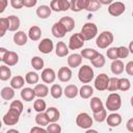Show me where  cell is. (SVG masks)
<instances>
[{
    "instance_id": "6da1fadb",
    "label": "cell",
    "mask_w": 133,
    "mask_h": 133,
    "mask_svg": "<svg viewBox=\"0 0 133 133\" xmlns=\"http://www.w3.org/2000/svg\"><path fill=\"white\" fill-rule=\"evenodd\" d=\"M1 58L0 60L7 66H14L19 62V55L14 51H8L5 48H0Z\"/></svg>"
},
{
    "instance_id": "7a4b0ae2",
    "label": "cell",
    "mask_w": 133,
    "mask_h": 133,
    "mask_svg": "<svg viewBox=\"0 0 133 133\" xmlns=\"http://www.w3.org/2000/svg\"><path fill=\"white\" fill-rule=\"evenodd\" d=\"M113 38L114 37H113L112 32H110V31H103V32H101L98 35V37L96 39V45L100 49H106V48H108L112 44Z\"/></svg>"
},
{
    "instance_id": "3957f363",
    "label": "cell",
    "mask_w": 133,
    "mask_h": 133,
    "mask_svg": "<svg viewBox=\"0 0 133 133\" xmlns=\"http://www.w3.org/2000/svg\"><path fill=\"white\" fill-rule=\"evenodd\" d=\"M81 35L83 36V38L85 41H90L94 37L97 36L98 34V27L95 23H91V22H87L85 23L82 28H81Z\"/></svg>"
},
{
    "instance_id": "277c9868",
    "label": "cell",
    "mask_w": 133,
    "mask_h": 133,
    "mask_svg": "<svg viewBox=\"0 0 133 133\" xmlns=\"http://www.w3.org/2000/svg\"><path fill=\"white\" fill-rule=\"evenodd\" d=\"M122 106V98L116 92H111L107 100H106V108L111 111V112H114V111H117Z\"/></svg>"
},
{
    "instance_id": "5b68a950",
    "label": "cell",
    "mask_w": 133,
    "mask_h": 133,
    "mask_svg": "<svg viewBox=\"0 0 133 133\" xmlns=\"http://www.w3.org/2000/svg\"><path fill=\"white\" fill-rule=\"evenodd\" d=\"M94 77H95V74H94V70L91 66L87 64L80 66L78 71V79L82 83H89L94 79Z\"/></svg>"
},
{
    "instance_id": "8992f818",
    "label": "cell",
    "mask_w": 133,
    "mask_h": 133,
    "mask_svg": "<svg viewBox=\"0 0 133 133\" xmlns=\"http://www.w3.org/2000/svg\"><path fill=\"white\" fill-rule=\"evenodd\" d=\"M76 125L82 129H90V127L92 126V118L88 113L81 112L76 117Z\"/></svg>"
},
{
    "instance_id": "52a82bcc",
    "label": "cell",
    "mask_w": 133,
    "mask_h": 133,
    "mask_svg": "<svg viewBox=\"0 0 133 133\" xmlns=\"http://www.w3.org/2000/svg\"><path fill=\"white\" fill-rule=\"evenodd\" d=\"M20 115L21 113L12 108H9L8 111L4 114L3 116V123L6 126H14L16 124H18L19 119H20Z\"/></svg>"
},
{
    "instance_id": "ba28073f",
    "label": "cell",
    "mask_w": 133,
    "mask_h": 133,
    "mask_svg": "<svg viewBox=\"0 0 133 133\" xmlns=\"http://www.w3.org/2000/svg\"><path fill=\"white\" fill-rule=\"evenodd\" d=\"M85 39L81 35V33H74L69 39V49L70 50H78L83 47Z\"/></svg>"
},
{
    "instance_id": "9c48e42d",
    "label": "cell",
    "mask_w": 133,
    "mask_h": 133,
    "mask_svg": "<svg viewBox=\"0 0 133 133\" xmlns=\"http://www.w3.org/2000/svg\"><path fill=\"white\" fill-rule=\"evenodd\" d=\"M109 80H110V78L108 77V75H106L104 73L99 74L95 79V87H96V89L99 90V91L106 90L107 87H108V84H109Z\"/></svg>"
},
{
    "instance_id": "30bf717a",
    "label": "cell",
    "mask_w": 133,
    "mask_h": 133,
    "mask_svg": "<svg viewBox=\"0 0 133 133\" xmlns=\"http://www.w3.org/2000/svg\"><path fill=\"white\" fill-rule=\"evenodd\" d=\"M50 7L53 11L59 12V11H66L71 8L70 1L68 0H53L50 3Z\"/></svg>"
},
{
    "instance_id": "8fae6325",
    "label": "cell",
    "mask_w": 133,
    "mask_h": 133,
    "mask_svg": "<svg viewBox=\"0 0 133 133\" xmlns=\"http://www.w3.org/2000/svg\"><path fill=\"white\" fill-rule=\"evenodd\" d=\"M125 9H126V6L121 1H115V2L113 1L108 6V12L113 17H118V16L123 15L125 12Z\"/></svg>"
},
{
    "instance_id": "7c38bea8",
    "label": "cell",
    "mask_w": 133,
    "mask_h": 133,
    "mask_svg": "<svg viewBox=\"0 0 133 133\" xmlns=\"http://www.w3.org/2000/svg\"><path fill=\"white\" fill-rule=\"evenodd\" d=\"M54 44L50 38H43L38 44V51L44 54H49L53 51Z\"/></svg>"
},
{
    "instance_id": "4fadbf2b",
    "label": "cell",
    "mask_w": 133,
    "mask_h": 133,
    "mask_svg": "<svg viewBox=\"0 0 133 133\" xmlns=\"http://www.w3.org/2000/svg\"><path fill=\"white\" fill-rule=\"evenodd\" d=\"M88 3H89V0H72L70 1V4H71L70 9H72L74 12L81 11L82 9L86 10Z\"/></svg>"
},
{
    "instance_id": "5bb4252c",
    "label": "cell",
    "mask_w": 133,
    "mask_h": 133,
    "mask_svg": "<svg viewBox=\"0 0 133 133\" xmlns=\"http://www.w3.org/2000/svg\"><path fill=\"white\" fill-rule=\"evenodd\" d=\"M51 31H52V34H53L55 37H57V38H62V37H64V35H65L66 32H68L66 29H65V27H64L59 21L53 24Z\"/></svg>"
},
{
    "instance_id": "9a60e30c",
    "label": "cell",
    "mask_w": 133,
    "mask_h": 133,
    "mask_svg": "<svg viewBox=\"0 0 133 133\" xmlns=\"http://www.w3.org/2000/svg\"><path fill=\"white\" fill-rule=\"evenodd\" d=\"M42 80L45 82V83H53L56 79V74L54 72L53 69H50V68H46L42 71Z\"/></svg>"
},
{
    "instance_id": "2e32d148",
    "label": "cell",
    "mask_w": 133,
    "mask_h": 133,
    "mask_svg": "<svg viewBox=\"0 0 133 133\" xmlns=\"http://www.w3.org/2000/svg\"><path fill=\"white\" fill-rule=\"evenodd\" d=\"M58 79L61 82H68L71 80L72 78V71L69 66H61L58 70V74H57Z\"/></svg>"
},
{
    "instance_id": "e0dca14e",
    "label": "cell",
    "mask_w": 133,
    "mask_h": 133,
    "mask_svg": "<svg viewBox=\"0 0 133 133\" xmlns=\"http://www.w3.org/2000/svg\"><path fill=\"white\" fill-rule=\"evenodd\" d=\"M106 122H107V125L109 127H111V128L117 127L122 123V115L118 114V113H116V112H112V113H110L107 116Z\"/></svg>"
},
{
    "instance_id": "ac0fdd59",
    "label": "cell",
    "mask_w": 133,
    "mask_h": 133,
    "mask_svg": "<svg viewBox=\"0 0 133 133\" xmlns=\"http://www.w3.org/2000/svg\"><path fill=\"white\" fill-rule=\"evenodd\" d=\"M82 56L81 54H78V53H74V54H71L69 57H68V65L69 68H78L79 65H81L82 63Z\"/></svg>"
},
{
    "instance_id": "d6986e66",
    "label": "cell",
    "mask_w": 133,
    "mask_h": 133,
    "mask_svg": "<svg viewBox=\"0 0 133 133\" xmlns=\"http://www.w3.org/2000/svg\"><path fill=\"white\" fill-rule=\"evenodd\" d=\"M110 70L114 75H121L125 71V64L121 59L113 60L110 64Z\"/></svg>"
},
{
    "instance_id": "ffe728a7",
    "label": "cell",
    "mask_w": 133,
    "mask_h": 133,
    "mask_svg": "<svg viewBox=\"0 0 133 133\" xmlns=\"http://www.w3.org/2000/svg\"><path fill=\"white\" fill-rule=\"evenodd\" d=\"M27 39H28V35L24 31L20 30V31H17L14 34V43L17 46H24V45H26Z\"/></svg>"
},
{
    "instance_id": "44dd1931",
    "label": "cell",
    "mask_w": 133,
    "mask_h": 133,
    "mask_svg": "<svg viewBox=\"0 0 133 133\" xmlns=\"http://www.w3.org/2000/svg\"><path fill=\"white\" fill-rule=\"evenodd\" d=\"M51 12H52V9L50 6L48 5H39L37 8H36V16L39 18V19H47L51 16Z\"/></svg>"
},
{
    "instance_id": "7402d4cb",
    "label": "cell",
    "mask_w": 133,
    "mask_h": 133,
    "mask_svg": "<svg viewBox=\"0 0 133 133\" xmlns=\"http://www.w3.org/2000/svg\"><path fill=\"white\" fill-rule=\"evenodd\" d=\"M34 92H35V97H37L38 99H43L45 97L48 96L49 94V88L46 84H36L34 86Z\"/></svg>"
},
{
    "instance_id": "603a6c76",
    "label": "cell",
    "mask_w": 133,
    "mask_h": 133,
    "mask_svg": "<svg viewBox=\"0 0 133 133\" xmlns=\"http://www.w3.org/2000/svg\"><path fill=\"white\" fill-rule=\"evenodd\" d=\"M69 46H66L63 42H58L55 46V54L58 57H64L69 54Z\"/></svg>"
},
{
    "instance_id": "cb8c5ba5",
    "label": "cell",
    "mask_w": 133,
    "mask_h": 133,
    "mask_svg": "<svg viewBox=\"0 0 133 133\" xmlns=\"http://www.w3.org/2000/svg\"><path fill=\"white\" fill-rule=\"evenodd\" d=\"M46 114L48 115V118L50 123H56L60 117V112L56 107H49L46 110Z\"/></svg>"
},
{
    "instance_id": "d4e9b609",
    "label": "cell",
    "mask_w": 133,
    "mask_h": 133,
    "mask_svg": "<svg viewBox=\"0 0 133 133\" xmlns=\"http://www.w3.org/2000/svg\"><path fill=\"white\" fill-rule=\"evenodd\" d=\"M41 36H42V30H41V28L38 26L33 25V26H31L29 28V30H28V37L31 41L36 42V41H38L41 38Z\"/></svg>"
},
{
    "instance_id": "484cf974",
    "label": "cell",
    "mask_w": 133,
    "mask_h": 133,
    "mask_svg": "<svg viewBox=\"0 0 133 133\" xmlns=\"http://www.w3.org/2000/svg\"><path fill=\"white\" fill-rule=\"evenodd\" d=\"M63 94H64V96H65L66 98H69V99H74V98H76V97L79 95V89H78V87H77L76 85H74V84H69V85L65 86V88H64V90H63Z\"/></svg>"
},
{
    "instance_id": "4316f807",
    "label": "cell",
    "mask_w": 133,
    "mask_h": 133,
    "mask_svg": "<svg viewBox=\"0 0 133 133\" xmlns=\"http://www.w3.org/2000/svg\"><path fill=\"white\" fill-rule=\"evenodd\" d=\"M21 98L26 102H31L35 98V92L33 88L30 87H24L21 90Z\"/></svg>"
},
{
    "instance_id": "83f0119b",
    "label": "cell",
    "mask_w": 133,
    "mask_h": 133,
    "mask_svg": "<svg viewBox=\"0 0 133 133\" xmlns=\"http://www.w3.org/2000/svg\"><path fill=\"white\" fill-rule=\"evenodd\" d=\"M80 54H81V56H82L83 58L92 60V59H95L100 53H99L97 50H95V49H91V48H85V49L81 50V53H80Z\"/></svg>"
},
{
    "instance_id": "f1b7e54d",
    "label": "cell",
    "mask_w": 133,
    "mask_h": 133,
    "mask_svg": "<svg viewBox=\"0 0 133 133\" xmlns=\"http://www.w3.org/2000/svg\"><path fill=\"white\" fill-rule=\"evenodd\" d=\"M24 84H25V79L22 76H20V75L12 77L11 80H10V87H12L14 89L23 88Z\"/></svg>"
},
{
    "instance_id": "f546056e",
    "label": "cell",
    "mask_w": 133,
    "mask_h": 133,
    "mask_svg": "<svg viewBox=\"0 0 133 133\" xmlns=\"http://www.w3.org/2000/svg\"><path fill=\"white\" fill-rule=\"evenodd\" d=\"M92 94H94V88L88 84L82 85L81 88L79 89V96L82 99H89L92 96Z\"/></svg>"
},
{
    "instance_id": "4dcf8cb0",
    "label": "cell",
    "mask_w": 133,
    "mask_h": 133,
    "mask_svg": "<svg viewBox=\"0 0 133 133\" xmlns=\"http://www.w3.org/2000/svg\"><path fill=\"white\" fill-rule=\"evenodd\" d=\"M89 105H90V108H91V110H92V112H94V113L99 112L100 110H102V109L104 108V106H103V103H102L101 99H100V98H98V97H94V98H91Z\"/></svg>"
},
{
    "instance_id": "1f68e13d",
    "label": "cell",
    "mask_w": 133,
    "mask_h": 133,
    "mask_svg": "<svg viewBox=\"0 0 133 133\" xmlns=\"http://www.w3.org/2000/svg\"><path fill=\"white\" fill-rule=\"evenodd\" d=\"M8 18V21H9V31H18V29H19V27H20V24H21V21H20V19H19V17H17V16H14V15H11V16H9V17H7Z\"/></svg>"
},
{
    "instance_id": "d6a6232c",
    "label": "cell",
    "mask_w": 133,
    "mask_h": 133,
    "mask_svg": "<svg viewBox=\"0 0 133 133\" xmlns=\"http://www.w3.org/2000/svg\"><path fill=\"white\" fill-rule=\"evenodd\" d=\"M59 22L65 27V29H66L68 32L72 31V30L75 28V21H74V19L71 18V17H62V18L59 20Z\"/></svg>"
},
{
    "instance_id": "836d02e7",
    "label": "cell",
    "mask_w": 133,
    "mask_h": 133,
    "mask_svg": "<svg viewBox=\"0 0 133 133\" xmlns=\"http://www.w3.org/2000/svg\"><path fill=\"white\" fill-rule=\"evenodd\" d=\"M35 123L39 127H44V126H48L50 124V121H49L46 112H39L35 115Z\"/></svg>"
},
{
    "instance_id": "e575fe53",
    "label": "cell",
    "mask_w": 133,
    "mask_h": 133,
    "mask_svg": "<svg viewBox=\"0 0 133 133\" xmlns=\"http://www.w3.org/2000/svg\"><path fill=\"white\" fill-rule=\"evenodd\" d=\"M15 97V89L10 86H5L1 89V98L5 101L11 100Z\"/></svg>"
},
{
    "instance_id": "d590c367",
    "label": "cell",
    "mask_w": 133,
    "mask_h": 133,
    "mask_svg": "<svg viewBox=\"0 0 133 133\" xmlns=\"http://www.w3.org/2000/svg\"><path fill=\"white\" fill-rule=\"evenodd\" d=\"M30 63L32 65V68L35 71H42V69L44 68V59L39 56H33L30 60Z\"/></svg>"
},
{
    "instance_id": "8d00e7d4",
    "label": "cell",
    "mask_w": 133,
    "mask_h": 133,
    "mask_svg": "<svg viewBox=\"0 0 133 133\" xmlns=\"http://www.w3.org/2000/svg\"><path fill=\"white\" fill-rule=\"evenodd\" d=\"M11 77V71L9 69V66L2 64L0 66V79L2 81H6Z\"/></svg>"
},
{
    "instance_id": "74e56055",
    "label": "cell",
    "mask_w": 133,
    "mask_h": 133,
    "mask_svg": "<svg viewBox=\"0 0 133 133\" xmlns=\"http://www.w3.org/2000/svg\"><path fill=\"white\" fill-rule=\"evenodd\" d=\"M50 94H51V96H52V98H54V99H59L61 96H62V94H63V90H62V87L59 85V84H53L52 86H51V88H50Z\"/></svg>"
},
{
    "instance_id": "f35d334b",
    "label": "cell",
    "mask_w": 133,
    "mask_h": 133,
    "mask_svg": "<svg viewBox=\"0 0 133 133\" xmlns=\"http://www.w3.org/2000/svg\"><path fill=\"white\" fill-rule=\"evenodd\" d=\"M38 80H39V76L35 72H28L25 76V81L28 84H35L36 85Z\"/></svg>"
},
{
    "instance_id": "ab89813d",
    "label": "cell",
    "mask_w": 133,
    "mask_h": 133,
    "mask_svg": "<svg viewBox=\"0 0 133 133\" xmlns=\"http://www.w3.org/2000/svg\"><path fill=\"white\" fill-rule=\"evenodd\" d=\"M33 109L39 113V112H44L45 110H47V105H46V102L43 100V99H36L34 101V104H33Z\"/></svg>"
},
{
    "instance_id": "60d3db41",
    "label": "cell",
    "mask_w": 133,
    "mask_h": 133,
    "mask_svg": "<svg viewBox=\"0 0 133 133\" xmlns=\"http://www.w3.org/2000/svg\"><path fill=\"white\" fill-rule=\"evenodd\" d=\"M9 29L8 18H0V36H4L6 31Z\"/></svg>"
},
{
    "instance_id": "b9f144b4",
    "label": "cell",
    "mask_w": 133,
    "mask_h": 133,
    "mask_svg": "<svg viewBox=\"0 0 133 133\" xmlns=\"http://www.w3.org/2000/svg\"><path fill=\"white\" fill-rule=\"evenodd\" d=\"M131 87V82L127 78H119L118 79V89L122 91H127Z\"/></svg>"
},
{
    "instance_id": "7bdbcfd3",
    "label": "cell",
    "mask_w": 133,
    "mask_h": 133,
    "mask_svg": "<svg viewBox=\"0 0 133 133\" xmlns=\"http://www.w3.org/2000/svg\"><path fill=\"white\" fill-rule=\"evenodd\" d=\"M90 61H91V64H92L94 66H96V68H103V66L105 65L106 59H105L104 55L100 53L95 59H92V60H90Z\"/></svg>"
},
{
    "instance_id": "ee69618b",
    "label": "cell",
    "mask_w": 133,
    "mask_h": 133,
    "mask_svg": "<svg viewBox=\"0 0 133 133\" xmlns=\"http://www.w3.org/2000/svg\"><path fill=\"white\" fill-rule=\"evenodd\" d=\"M106 55L109 59H111L112 61L113 60H116L118 59V47H111V48H108L107 52H106Z\"/></svg>"
},
{
    "instance_id": "f6af8a7d",
    "label": "cell",
    "mask_w": 133,
    "mask_h": 133,
    "mask_svg": "<svg viewBox=\"0 0 133 133\" xmlns=\"http://www.w3.org/2000/svg\"><path fill=\"white\" fill-rule=\"evenodd\" d=\"M107 118V111L105 108H103L102 110H100L99 112L94 113V119L98 123H102Z\"/></svg>"
},
{
    "instance_id": "bcb514c9",
    "label": "cell",
    "mask_w": 133,
    "mask_h": 133,
    "mask_svg": "<svg viewBox=\"0 0 133 133\" xmlns=\"http://www.w3.org/2000/svg\"><path fill=\"white\" fill-rule=\"evenodd\" d=\"M100 7H101V4H100L99 0H89V3H88L86 10L89 12H95V11L99 10Z\"/></svg>"
},
{
    "instance_id": "7dc6e473",
    "label": "cell",
    "mask_w": 133,
    "mask_h": 133,
    "mask_svg": "<svg viewBox=\"0 0 133 133\" xmlns=\"http://www.w3.org/2000/svg\"><path fill=\"white\" fill-rule=\"evenodd\" d=\"M107 89H108V91H116L118 89V78L111 77L109 80V84H108Z\"/></svg>"
},
{
    "instance_id": "c3c4849f",
    "label": "cell",
    "mask_w": 133,
    "mask_h": 133,
    "mask_svg": "<svg viewBox=\"0 0 133 133\" xmlns=\"http://www.w3.org/2000/svg\"><path fill=\"white\" fill-rule=\"evenodd\" d=\"M48 133H61V127L56 123H51L47 126Z\"/></svg>"
},
{
    "instance_id": "681fc988",
    "label": "cell",
    "mask_w": 133,
    "mask_h": 133,
    "mask_svg": "<svg viewBox=\"0 0 133 133\" xmlns=\"http://www.w3.org/2000/svg\"><path fill=\"white\" fill-rule=\"evenodd\" d=\"M9 108H12V109H15V110H17V111H19L20 113H22L23 112V103L21 102V101H19V100H14L11 103H10V105H9Z\"/></svg>"
},
{
    "instance_id": "f907efd6",
    "label": "cell",
    "mask_w": 133,
    "mask_h": 133,
    "mask_svg": "<svg viewBox=\"0 0 133 133\" xmlns=\"http://www.w3.org/2000/svg\"><path fill=\"white\" fill-rule=\"evenodd\" d=\"M129 53H130V51L127 47H125V46L118 47V58H127Z\"/></svg>"
},
{
    "instance_id": "816d5d0a",
    "label": "cell",
    "mask_w": 133,
    "mask_h": 133,
    "mask_svg": "<svg viewBox=\"0 0 133 133\" xmlns=\"http://www.w3.org/2000/svg\"><path fill=\"white\" fill-rule=\"evenodd\" d=\"M10 5L16 9H20L24 6V0H10Z\"/></svg>"
},
{
    "instance_id": "f5cc1de1",
    "label": "cell",
    "mask_w": 133,
    "mask_h": 133,
    "mask_svg": "<svg viewBox=\"0 0 133 133\" xmlns=\"http://www.w3.org/2000/svg\"><path fill=\"white\" fill-rule=\"evenodd\" d=\"M125 70H126V73H127L129 76H133V60L129 61V62L125 65Z\"/></svg>"
},
{
    "instance_id": "db71d44e",
    "label": "cell",
    "mask_w": 133,
    "mask_h": 133,
    "mask_svg": "<svg viewBox=\"0 0 133 133\" xmlns=\"http://www.w3.org/2000/svg\"><path fill=\"white\" fill-rule=\"evenodd\" d=\"M30 133H48V132H47V129H44L43 127H39V126H35L31 128Z\"/></svg>"
},
{
    "instance_id": "11a10c76",
    "label": "cell",
    "mask_w": 133,
    "mask_h": 133,
    "mask_svg": "<svg viewBox=\"0 0 133 133\" xmlns=\"http://www.w3.org/2000/svg\"><path fill=\"white\" fill-rule=\"evenodd\" d=\"M126 128H127V130L129 132L133 133V117H131V118L128 119V122L126 124Z\"/></svg>"
},
{
    "instance_id": "9f6ffc18",
    "label": "cell",
    "mask_w": 133,
    "mask_h": 133,
    "mask_svg": "<svg viewBox=\"0 0 133 133\" xmlns=\"http://www.w3.org/2000/svg\"><path fill=\"white\" fill-rule=\"evenodd\" d=\"M37 3L36 0H24V6L26 7H33Z\"/></svg>"
},
{
    "instance_id": "6f0895ef",
    "label": "cell",
    "mask_w": 133,
    "mask_h": 133,
    "mask_svg": "<svg viewBox=\"0 0 133 133\" xmlns=\"http://www.w3.org/2000/svg\"><path fill=\"white\" fill-rule=\"evenodd\" d=\"M7 0H0V14H2L4 10H5V8H6V6H7Z\"/></svg>"
},
{
    "instance_id": "680465c9",
    "label": "cell",
    "mask_w": 133,
    "mask_h": 133,
    "mask_svg": "<svg viewBox=\"0 0 133 133\" xmlns=\"http://www.w3.org/2000/svg\"><path fill=\"white\" fill-rule=\"evenodd\" d=\"M99 2H100L101 5L104 4V5H108V6H109L113 1H112V0H99Z\"/></svg>"
},
{
    "instance_id": "91938a15",
    "label": "cell",
    "mask_w": 133,
    "mask_h": 133,
    "mask_svg": "<svg viewBox=\"0 0 133 133\" xmlns=\"http://www.w3.org/2000/svg\"><path fill=\"white\" fill-rule=\"evenodd\" d=\"M128 49H129L130 53H132V54H133V41H132V42H130V44H129V47H128Z\"/></svg>"
},
{
    "instance_id": "94428289",
    "label": "cell",
    "mask_w": 133,
    "mask_h": 133,
    "mask_svg": "<svg viewBox=\"0 0 133 133\" xmlns=\"http://www.w3.org/2000/svg\"><path fill=\"white\" fill-rule=\"evenodd\" d=\"M6 133H20V132L18 130H16V129H9V130L6 131Z\"/></svg>"
},
{
    "instance_id": "6125c7cd",
    "label": "cell",
    "mask_w": 133,
    "mask_h": 133,
    "mask_svg": "<svg viewBox=\"0 0 133 133\" xmlns=\"http://www.w3.org/2000/svg\"><path fill=\"white\" fill-rule=\"evenodd\" d=\"M85 133H99L97 130H94V129H87L85 131Z\"/></svg>"
},
{
    "instance_id": "be15d7a7",
    "label": "cell",
    "mask_w": 133,
    "mask_h": 133,
    "mask_svg": "<svg viewBox=\"0 0 133 133\" xmlns=\"http://www.w3.org/2000/svg\"><path fill=\"white\" fill-rule=\"evenodd\" d=\"M130 103H131V106L133 107V96H132V98H131V100H130Z\"/></svg>"
},
{
    "instance_id": "e7e4bbea",
    "label": "cell",
    "mask_w": 133,
    "mask_h": 133,
    "mask_svg": "<svg viewBox=\"0 0 133 133\" xmlns=\"http://www.w3.org/2000/svg\"><path fill=\"white\" fill-rule=\"evenodd\" d=\"M132 17H133V11H132Z\"/></svg>"
},
{
    "instance_id": "03108f58",
    "label": "cell",
    "mask_w": 133,
    "mask_h": 133,
    "mask_svg": "<svg viewBox=\"0 0 133 133\" xmlns=\"http://www.w3.org/2000/svg\"><path fill=\"white\" fill-rule=\"evenodd\" d=\"M29 133H30V132H29Z\"/></svg>"
}]
</instances>
